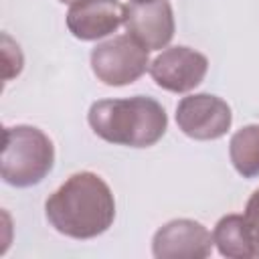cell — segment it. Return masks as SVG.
Instances as JSON below:
<instances>
[{
  "label": "cell",
  "mask_w": 259,
  "mask_h": 259,
  "mask_svg": "<svg viewBox=\"0 0 259 259\" xmlns=\"http://www.w3.org/2000/svg\"><path fill=\"white\" fill-rule=\"evenodd\" d=\"M49 223L71 239H93L105 233L115 219V200L93 172H77L45 202Z\"/></svg>",
  "instance_id": "cell-1"
},
{
  "label": "cell",
  "mask_w": 259,
  "mask_h": 259,
  "mask_svg": "<svg viewBox=\"0 0 259 259\" xmlns=\"http://www.w3.org/2000/svg\"><path fill=\"white\" fill-rule=\"evenodd\" d=\"M87 119L101 140L130 148L154 146L168 127L164 107L156 99L144 95L95 101Z\"/></svg>",
  "instance_id": "cell-2"
},
{
  "label": "cell",
  "mask_w": 259,
  "mask_h": 259,
  "mask_svg": "<svg viewBox=\"0 0 259 259\" xmlns=\"http://www.w3.org/2000/svg\"><path fill=\"white\" fill-rule=\"evenodd\" d=\"M55 148L51 138L32 125H12L4 130L2 180L16 188L38 184L53 168Z\"/></svg>",
  "instance_id": "cell-3"
},
{
  "label": "cell",
  "mask_w": 259,
  "mask_h": 259,
  "mask_svg": "<svg viewBox=\"0 0 259 259\" xmlns=\"http://www.w3.org/2000/svg\"><path fill=\"white\" fill-rule=\"evenodd\" d=\"M148 53L150 51L134 36L119 34L99 42L91 51V69L95 77L109 87L130 85L150 69Z\"/></svg>",
  "instance_id": "cell-4"
},
{
  "label": "cell",
  "mask_w": 259,
  "mask_h": 259,
  "mask_svg": "<svg viewBox=\"0 0 259 259\" xmlns=\"http://www.w3.org/2000/svg\"><path fill=\"white\" fill-rule=\"evenodd\" d=\"M231 121V107L217 95H188L176 107V123L192 140H217L229 132Z\"/></svg>",
  "instance_id": "cell-5"
},
{
  "label": "cell",
  "mask_w": 259,
  "mask_h": 259,
  "mask_svg": "<svg viewBox=\"0 0 259 259\" xmlns=\"http://www.w3.org/2000/svg\"><path fill=\"white\" fill-rule=\"evenodd\" d=\"M208 61L202 53L188 47H170L150 65V75L158 87L172 93H186L202 83Z\"/></svg>",
  "instance_id": "cell-6"
},
{
  "label": "cell",
  "mask_w": 259,
  "mask_h": 259,
  "mask_svg": "<svg viewBox=\"0 0 259 259\" xmlns=\"http://www.w3.org/2000/svg\"><path fill=\"white\" fill-rule=\"evenodd\" d=\"M212 235L190 219H176L160 227L152 239L156 259H204L212 253Z\"/></svg>",
  "instance_id": "cell-7"
},
{
  "label": "cell",
  "mask_w": 259,
  "mask_h": 259,
  "mask_svg": "<svg viewBox=\"0 0 259 259\" xmlns=\"http://www.w3.org/2000/svg\"><path fill=\"white\" fill-rule=\"evenodd\" d=\"M123 24L144 49H164L174 36V14L168 0L132 2L125 6Z\"/></svg>",
  "instance_id": "cell-8"
},
{
  "label": "cell",
  "mask_w": 259,
  "mask_h": 259,
  "mask_svg": "<svg viewBox=\"0 0 259 259\" xmlns=\"http://www.w3.org/2000/svg\"><path fill=\"white\" fill-rule=\"evenodd\" d=\"M125 6L117 0H79L67 12V26L81 40H97L123 24Z\"/></svg>",
  "instance_id": "cell-9"
},
{
  "label": "cell",
  "mask_w": 259,
  "mask_h": 259,
  "mask_svg": "<svg viewBox=\"0 0 259 259\" xmlns=\"http://www.w3.org/2000/svg\"><path fill=\"white\" fill-rule=\"evenodd\" d=\"M212 241L223 257H231V259L259 257V241L243 214L223 217L214 227Z\"/></svg>",
  "instance_id": "cell-10"
},
{
  "label": "cell",
  "mask_w": 259,
  "mask_h": 259,
  "mask_svg": "<svg viewBox=\"0 0 259 259\" xmlns=\"http://www.w3.org/2000/svg\"><path fill=\"white\" fill-rule=\"evenodd\" d=\"M229 154L235 170L243 178L259 176V123H251L233 134Z\"/></svg>",
  "instance_id": "cell-11"
},
{
  "label": "cell",
  "mask_w": 259,
  "mask_h": 259,
  "mask_svg": "<svg viewBox=\"0 0 259 259\" xmlns=\"http://www.w3.org/2000/svg\"><path fill=\"white\" fill-rule=\"evenodd\" d=\"M251 227V231L255 233L257 241H259V188L251 194V198L247 200V208H245V214H243Z\"/></svg>",
  "instance_id": "cell-12"
},
{
  "label": "cell",
  "mask_w": 259,
  "mask_h": 259,
  "mask_svg": "<svg viewBox=\"0 0 259 259\" xmlns=\"http://www.w3.org/2000/svg\"><path fill=\"white\" fill-rule=\"evenodd\" d=\"M132 2H152V0H132Z\"/></svg>",
  "instance_id": "cell-13"
}]
</instances>
